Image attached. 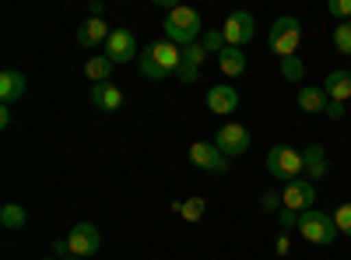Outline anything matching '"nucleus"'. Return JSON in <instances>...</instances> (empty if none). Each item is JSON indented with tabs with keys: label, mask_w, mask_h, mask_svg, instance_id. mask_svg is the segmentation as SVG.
Here are the masks:
<instances>
[{
	"label": "nucleus",
	"mask_w": 351,
	"mask_h": 260,
	"mask_svg": "<svg viewBox=\"0 0 351 260\" xmlns=\"http://www.w3.org/2000/svg\"><path fill=\"white\" fill-rule=\"evenodd\" d=\"M204 60H208V49H204L200 43H190V46H183V64H180V71H176V78H180L183 84H193V81L200 78V67H204Z\"/></svg>",
	"instance_id": "12"
},
{
	"label": "nucleus",
	"mask_w": 351,
	"mask_h": 260,
	"mask_svg": "<svg viewBox=\"0 0 351 260\" xmlns=\"http://www.w3.org/2000/svg\"><path fill=\"white\" fill-rule=\"evenodd\" d=\"M109 36H112V28L106 25V18H88V21L77 25V46H84V49L109 43Z\"/></svg>",
	"instance_id": "14"
},
{
	"label": "nucleus",
	"mask_w": 351,
	"mask_h": 260,
	"mask_svg": "<svg viewBox=\"0 0 351 260\" xmlns=\"http://www.w3.org/2000/svg\"><path fill=\"white\" fill-rule=\"evenodd\" d=\"M208 109L218 117H228V113L239 109V92L232 84H215V88H208Z\"/></svg>",
	"instance_id": "13"
},
{
	"label": "nucleus",
	"mask_w": 351,
	"mask_h": 260,
	"mask_svg": "<svg viewBox=\"0 0 351 260\" xmlns=\"http://www.w3.org/2000/svg\"><path fill=\"white\" fill-rule=\"evenodd\" d=\"M288 246H291V243H288V236H281V239H278V253L285 257V253H288Z\"/></svg>",
	"instance_id": "34"
},
{
	"label": "nucleus",
	"mask_w": 351,
	"mask_h": 260,
	"mask_svg": "<svg viewBox=\"0 0 351 260\" xmlns=\"http://www.w3.org/2000/svg\"><path fill=\"white\" fill-rule=\"evenodd\" d=\"M64 260H81V257H64Z\"/></svg>",
	"instance_id": "35"
},
{
	"label": "nucleus",
	"mask_w": 351,
	"mask_h": 260,
	"mask_svg": "<svg viewBox=\"0 0 351 260\" xmlns=\"http://www.w3.org/2000/svg\"><path fill=\"white\" fill-rule=\"evenodd\" d=\"M295 102H299L302 113H327V109H330V99H327V92H324V84H302Z\"/></svg>",
	"instance_id": "16"
},
{
	"label": "nucleus",
	"mask_w": 351,
	"mask_h": 260,
	"mask_svg": "<svg viewBox=\"0 0 351 260\" xmlns=\"http://www.w3.org/2000/svg\"><path fill=\"white\" fill-rule=\"evenodd\" d=\"M271 208H274V211L285 208V204H281V197H278V193H263V211H271Z\"/></svg>",
	"instance_id": "30"
},
{
	"label": "nucleus",
	"mask_w": 351,
	"mask_h": 260,
	"mask_svg": "<svg viewBox=\"0 0 351 260\" xmlns=\"http://www.w3.org/2000/svg\"><path fill=\"white\" fill-rule=\"evenodd\" d=\"M267 46L274 49V56H281V60H288V56H295L299 46H302V21L299 18H278L271 25V32H267Z\"/></svg>",
	"instance_id": "3"
},
{
	"label": "nucleus",
	"mask_w": 351,
	"mask_h": 260,
	"mask_svg": "<svg viewBox=\"0 0 351 260\" xmlns=\"http://www.w3.org/2000/svg\"><path fill=\"white\" fill-rule=\"evenodd\" d=\"M67 246H71V257H95L102 250V233H99V225L92 222H77L71 233H67Z\"/></svg>",
	"instance_id": "6"
},
{
	"label": "nucleus",
	"mask_w": 351,
	"mask_h": 260,
	"mask_svg": "<svg viewBox=\"0 0 351 260\" xmlns=\"http://www.w3.org/2000/svg\"><path fill=\"white\" fill-rule=\"evenodd\" d=\"M281 204L288 208V211H313V204H316V187L309 183V180H291V183H285V193H281Z\"/></svg>",
	"instance_id": "10"
},
{
	"label": "nucleus",
	"mask_w": 351,
	"mask_h": 260,
	"mask_svg": "<svg viewBox=\"0 0 351 260\" xmlns=\"http://www.w3.org/2000/svg\"><path fill=\"white\" fill-rule=\"evenodd\" d=\"M0 127H11V109H8V106L0 109Z\"/></svg>",
	"instance_id": "33"
},
{
	"label": "nucleus",
	"mask_w": 351,
	"mask_h": 260,
	"mask_svg": "<svg viewBox=\"0 0 351 260\" xmlns=\"http://www.w3.org/2000/svg\"><path fill=\"white\" fill-rule=\"evenodd\" d=\"M324 92L330 102H348L351 99V71H330L324 78Z\"/></svg>",
	"instance_id": "17"
},
{
	"label": "nucleus",
	"mask_w": 351,
	"mask_h": 260,
	"mask_svg": "<svg viewBox=\"0 0 351 260\" xmlns=\"http://www.w3.org/2000/svg\"><path fill=\"white\" fill-rule=\"evenodd\" d=\"M162 32H165V39L169 43H176V46H190V43H200V14L193 11V8H186V4H172L169 11H165V21H162Z\"/></svg>",
	"instance_id": "2"
},
{
	"label": "nucleus",
	"mask_w": 351,
	"mask_h": 260,
	"mask_svg": "<svg viewBox=\"0 0 351 260\" xmlns=\"http://www.w3.org/2000/svg\"><path fill=\"white\" fill-rule=\"evenodd\" d=\"M218 71H221L225 78H243V74H246V53H243L239 46H225V49L218 53Z\"/></svg>",
	"instance_id": "18"
},
{
	"label": "nucleus",
	"mask_w": 351,
	"mask_h": 260,
	"mask_svg": "<svg viewBox=\"0 0 351 260\" xmlns=\"http://www.w3.org/2000/svg\"><path fill=\"white\" fill-rule=\"evenodd\" d=\"M176 211H180L186 222H200L204 211H208V200H204V197H186V200H180V204H176Z\"/></svg>",
	"instance_id": "22"
},
{
	"label": "nucleus",
	"mask_w": 351,
	"mask_h": 260,
	"mask_svg": "<svg viewBox=\"0 0 351 260\" xmlns=\"http://www.w3.org/2000/svg\"><path fill=\"white\" fill-rule=\"evenodd\" d=\"M221 36H225V43L228 46H246L253 36H256V21H253V14L250 11H232L228 18H225V25H221Z\"/></svg>",
	"instance_id": "7"
},
{
	"label": "nucleus",
	"mask_w": 351,
	"mask_h": 260,
	"mask_svg": "<svg viewBox=\"0 0 351 260\" xmlns=\"http://www.w3.org/2000/svg\"><path fill=\"white\" fill-rule=\"evenodd\" d=\"M180 64H183V49L176 46V43H169V39L152 43L148 49L137 56V71H141L144 78H152V81L172 78L176 71H180Z\"/></svg>",
	"instance_id": "1"
},
{
	"label": "nucleus",
	"mask_w": 351,
	"mask_h": 260,
	"mask_svg": "<svg viewBox=\"0 0 351 260\" xmlns=\"http://www.w3.org/2000/svg\"><path fill=\"white\" fill-rule=\"evenodd\" d=\"M334 225H337V233L351 239V200H344V204H337L334 211Z\"/></svg>",
	"instance_id": "26"
},
{
	"label": "nucleus",
	"mask_w": 351,
	"mask_h": 260,
	"mask_svg": "<svg viewBox=\"0 0 351 260\" xmlns=\"http://www.w3.org/2000/svg\"><path fill=\"white\" fill-rule=\"evenodd\" d=\"M112 60L109 56H92V60L84 64V74H88V81H95V84H106L109 81V74H112Z\"/></svg>",
	"instance_id": "21"
},
{
	"label": "nucleus",
	"mask_w": 351,
	"mask_h": 260,
	"mask_svg": "<svg viewBox=\"0 0 351 260\" xmlns=\"http://www.w3.org/2000/svg\"><path fill=\"white\" fill-rule=\"evenodd\" d=\"M106 56L112 64H130L137 56V36L130 32V28H112V36L106 43Z\"/></svg>",
	"instance_id": "11"
},
{
	"label": "nucleus",
	"mask_w": 351,
	"mask_h": 260,
	"mask_svg": "<svg viewBox=\"0 0 351 260\" xmlns=\"http://www.w3.org/2000/svg\"><path fill=\"white\" fill-rule=\"evenodd\" d=\"M334 49L351 60V21H341V25L334 28Z\"/></svg>",
	"instance_id": "25"
},
{
	"label": "nucleus",
	"mask_w": 351,
	"mask_h": 260,
	"mask_svg": "<svg viewBox=\"0 0 351 260\" xmlns=\"http://www.w3.org/2000/svg\"><path fill=\"white\" fill-rule=\"evenodd\" d=\"M215 148H218L225 158H232V155H246V152H250V130H246L243 123H225V127H218V134H215Z\"/></svg>",
	"instance_id": "8"
},
{
	"label": "nucleus",
	"mask_w": 351,
	"mask_h": 260,
	"mask_svg": "<svg viewBox=\"0 0 351 260\" xmlns=\"http://www.w3.org/2000/svg\"><path fill=\"white\" fill-rule=\"evenodd\" d=\"M302 165H306V176H309V183H313V180H324L327 172H330V162H327L324 144H309V148L302 152Z\"/></svg>",
	"instance_id": "15"
},
{
	"label": "nucleus",
	"mask_w": 351,
	"mask_h": 260,
	"mask_svg": "<svg viewBox=\"0 0 351 260\" xmlns=\"http://www.w3.org/2000/svg\"><path fill=\"white\" fill-rule=\"evenodd\" d=\"M25 222H28V211L21 204H4V208H0V225L11 228V233H14V228H21Z\"/></svg>",
	"instance_id": "23"
},
{
	"label": "nucleus",
	"mask_w": 351,
	"mask_h": 260,
	"mask_svg": "<svg viewBox=\"0 0 351 260\" xmlns=\"http://www.w3.org/2000/svg\"><path fill=\"white\" fill-rule=\"evenodd\" d=\"M190 162L204 172H218V176L228 172V158L215 148V141H193L190 144Z\"/></svg>",
	"instance_id": "9"
},
{
	"label": "nucleus",
	"mask_w": 351,
	"mask_h": 260,
	"mask_svg": "<svg viewBox=\"0 0 351 260\" xmlns=\"http://www.w3.org/2000/svg\"><path fill=\"white\" fill-rule=\"evenodd\" d=\"M281 78L291 81V84H302V78H306V64L299 60V56H288V60H281Z\"/></svg>",
	"instance_id": "24"
},
{
	"label": "nucleus",
	"mask_w": 351,
	"mask_h": 260,
	"mask_svg": "<svg viewBox=\"0 0 351 260\" xmlns=\"http://www.w3.org/2000/svg\"><path fill=\"white\" fill-rule=\"evenodd\" d=\"M327 113H330V120H341V117H344V102H330Z\"/></svg>",
	"instance_id": "31"
},
{
	"label": "nucleus",
	"mask_w": 351,
	"mask_h": 260,
	"mask_svg": "<svg viewBox=\"0 0 351 260\" xmlns=\"http://www.w3.org/2000/svg\"><path fill=\"white\" fill-rule=\"evenodd\" d=\"M25 92H28V81H25L21 71H4L0 74V99H4V106L18 102Z\"/></svg>",
	"instance_id": "19"
},
{
	"label": "nucleus",
	"mask_w": 351,
	"mask_h": 260,
	"mask_svg": "<svg viewBox=\"0 0 351 260\" xmlns=\"http://www.w3.org/2000/svg\"><path fill=\"white\" fill-rule=\"evenodd\" d=\"M92 102H95V109H102V113H116L123 106V92L116 88V84H92Z\"/></svg>",
	"instance_id": "20"
},
{
	"label": "nucleus",
	"mask_w": 351,
	"mask_h": 260,
	"mask_svg": "<svg viewBox=\"0 0 351 260\" xmlns=\"http://www.w3.org/2000/svg\"><path fill=\"white\" fill-rule=\"evenodd\" d=\"M88 11H92V18H102L106 8H102V0H92V8H88Z\"/></svg>",
	"instance_id": "32"
},
{
	"label": "nucleus",
	"mask_w": 351,
	"mask_h": 260,
	"mask_svg": "<svg viewBox=\"0 0 351 260\" xmlns=\"http://www.w3.org/2000/svg\"><path fill=\"white\" fill-rule=\"evenodd\" d=\"M267 172L281 183H291V180H302V152H295L291 144H271L267 148Z\"/></svg>",
	"instance_id": "4"
},
{
	"label": "nucleus",
	"mask_w": 351,
	"mask_h": 260,
	"mask_svg": "<svg viewBox=\"0 0 351 260\" xmlns=\"http://www.w3.org/2000/svg\"><path fill=\"white\" fill-rule=\"evenodd\" d=\"M46 260H56V257H46Z\"/></svg>",
	"instance_id": "36"
},
{
	"label": "nucleus",
	"mask_w": 351,
	"mask_h": 260,
	"mask_svg": "<svg viewBox=\"0 0 351 260\" xmlns=\"http://www.w3.org/2000/svg\"><path fill=\"white\" fill-rule=\"evenodd\" d=\"M295 233L302 236V239H309V243H316V246H334L337 243V225H334V215H324V211H302L299 215V228Z\"/></svg>",
	"instance_id": "5"
},
{
	"label": "nucleus",
	"mask_w": 351,
	"mask_h": 260,
	"mask_svg": "<svg viewBox=\"0 0 351 260\" xmlns=\"http://www.w3.org/2000/svg\"><path fill=\"white\" fill-rule=\"evenodd\" d=\"M327 11L344 21V18H351V0H327Z\"/></svg>",
	"instance_id": "28"
},
{
	"label": "nucleus",
	"mask_w": 351,
	"mask_h": 260,
	"mask_svg": "<svg viewBox=\"0 0 351 260\" xmlns=\"http://www.w3.org/2000/svg\"><path fill=\"white\" fill-rule=\"evenodd\" d=\"M200 46L204 49H208V53H221L228 43H225V36H221V28H218V32H204L200 36Z\"/></svg>",
	"instance_id": "27"
},
{
	"label": "nucleus",
	"mask_w": 351,
	"mask_h": 260,
	"mask_svg": "<svg viewBox=\"0 0 351 260\" xmlns=\"http://www.w3.org/2000/svg\"><path fill=\"white\" fill-rule=\"evenodd\" d=\"M278 222H281V228H299V211L281 208V211H278Z\"/></svg>",
	"instance_id": "29"
}]
</instances>
